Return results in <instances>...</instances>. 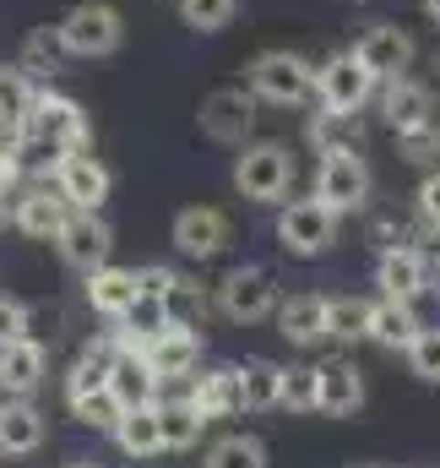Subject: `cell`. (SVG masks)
Here are the masks:
<instances>
[{"label": "cell", "instance_id": "40", "mask_svg": "<svg viewBox=\"0 0 440 468\" xmlns=\"http://www.w3.org/2000/svg\"><path fill=\"white\" fill-rule=\"evenodd\" d=\"M419 213H424L430 229H440V175H430V180L419 186Z\"/></svg>", "mask_w": 440, "mask_h": 468}, {"label": "cell", "instance_id": "7", "mask_svg": "<svg viewBox=\"0 0 440 468\" xmlns=\"http://www.w3.org/2000/svg\"><path fill=\"white\" fill-rule=\"evenodd\" d=\"M278 239L288 256H321L337 245V213H331L321 197H305V202H288L278 213Z\"/></svg>", "mask_w": 440, "mask_h": 468}, {"label": "cell", "instance_id": "27", "mask_svg": "<svg viewBox=\"0 0 440 468\" xmlns=\"http://www.w3.org/2000/svg\"><path fill=\"white\" fill-rule=\"evenodd\" d=\"M239 392H245V409H250V414L278 409V398H283V365H272V359H245V365H239Z\"/></svg>", "mask_w": 440, "mask_h": 468}, {"label": "cell", "instance_id": "11", "mask_svg": "<svg viewBox=\"0 0 440 468\" xmlns=\"http://www.w3.org/2000/svg\"><path fill=\"white\" fill-rule=\"evenodd\" d=\"M353 55H359V66H364L375 82H392V77H403V71L414 66V38H408L397 22H375V27L353 44Z\"/></svg>", "mask_w": 440, "mask_h": 468}, {"label": "cell", "instance_id": "33", "mask_svg": "<svg viewBox=\"0 0 440 468\" xmlns=\"http://www.w3.org/2000/svg\"><path fill=\"white\" fill-rule=\"evenodd\" d=\"M207 468H267V447L256 436H223L207 452Z\"/></svg>", "mask_w": 440, "mask_h": 468}, {"label": "cell", "instance_id": "30", "mask_svg": "<svg viewBox=\"0 0 440 468\" xmlns=\"http://www.w3.org/2000/svg\"><path fill=\"white\" fill-rule=\"evenodd\" d=\"M370 316H375V300L337 294V300H327V338H337V344H359V338H370Z\"/></svg>", "mask_w": 440, "mask_h": 468}, {"label": "cell", "instance_id": "16", "mask_svg": "<svg viewBox=\"0 0 440 468\" xmlns=\"http://www.w3.org/2000/svg\"><path fill=\"white\" fill-rule=\"evenodd\" d=\"M375 278L392 300H419V294H430V256L414 250V245H386Z\"/></svg>", "mask_w": 440, "mask_h": 468}, {"label": "cell", "instance_id": "20", "mask_svg": "<svg viewBox=\"0 0 440 468\" xmlns=\"http://www.w3.org/2000/svg\"><path fill=\"white\" fill-rule=\"evenodd\" d=\"M316 370H321V414L348 420V414L364 409V376H359L353 359H321Z\"/></svg>", "mask_w": 440, "mask_h": 468}, {"label": "cell", "instance_id": "21", "mask_svg": "<svg viewBox=\"0 0 440 468\" xmlns=\"http://www.w3.org/2000/svg\"><path fill=\"white\" fill-rule=\"evenodd\" d=\"M185 398L202 409V420H223V414L245 409V392H239V365H213V370L191 376V392H185Z\"/></svg>", "mask_w": 440, "mask_h": 468}, {"label": "cell", "instance_id": "24", "mask_svg": "<svg viewBox=\"0 0 440 468\" xmlns=\"http://www.w3.org/2000/svg\"><path fill=\"white\" fill-rule=\"evenodd\" d=\"M136 272H125V267H99L93 278H88V305L99 311V316H110V322H125V311L136 305Z\"/></svg>", "mask_w": 440, "mask_h": 468}, {"label": "cell", "instance_id": "19", "mask_svg": "<svg viewBox=\"0 0 440 468\" xmlns=\"http://www.w3.org/2000/svg\"><path fill=\"white\" fill-rule=\"evenodd\" d=\"M174 245L191 261H207V256H218L223 245H228V218H223L218 207H185L174 218Z\"/></svg>", "mask_w": 440, "mask_h": 468}, {"label": "cell", "instance_id": "17", "mask_svg": "<svg viewBox=\"0 0 440 468\" xmlns=\"http://www.w3.org/2000/svg\"><path fill=\"white\" fill-rule=\"evenodd\" d=\"M141 354H147V365H152L158 376H191V370H196V359H202V333H196V327L169 322L163 333H152V338L141 344Z\"/></svg>", "mask_w": 440, "mask_h": 468}, {"label": "cell", "instance_id": "18", "mask_svg": "<svg viewBox=\"0 0 440 468\" xmlns=\"http://www.w3.org/2000/svg\"><path fill=\"white\" fill-rule=\"evenodd\" d=\"M158 370L147 365V354L141 349H120L110 365V392L125 403V409H147V403H158Z\"/></svg>", "mask_w": 440, "mask_h": 468}, {"label": "cell", "instance_id": "15", "mask_svg": "<svg viewBox=\"0 0 440 468\" xmlns=\"http://www.w3.org/2000/svg\"><path fill=\"white\" fill-rule=\"evenodd\" d=\"M381 115L397 136L419 131V125H435V93L424 82H414V77H392L386 93H381Z\"/></svg>", "mask_w": 440, "mask_h": 468}, {"label": "cell", "instance_id": "34", "mask_svg": "<svg viewBox=\"0 0 440 468\" xmlns=\"http://www.w3.org/2000/svg\"><path fill=\"white\" fill-rule=\"evenodd\" d=\"M60 33H49V27H38V33H27V44H22V71L27 77H44V71H60Z\"/></svg>", "mask_w": 440, "mask_h": 468}, {"label": "cell", "instance_id": "42", "mask_svg": "<svg viewBox=\"0 0 440 468\" xmlns=\"http://www.w3.org/2000/svg\"><path fill=\"white\" fill-rule=\"evenodd\" d=\"M0 224H5V191H0Z\"/></svg>", "mask_w": 440, "mask_h": 468}, {"label": "cell", "instance_id": "13", "mask_svg": "<svg viewBox=\"0 0 440 468\" xmlns=\"http://www.w3.org/2000/svg\"><path fill=\"white\" fill-rule=\"evenodd\" d=\"M44 370H49V349L38 338L0 344V392L5 398H33L44 387Z\"/></svg>", "mask_w": 440, "mask_h": 468}, {"label": "cell", "instance_id": "37", "mask_svg": "<svg viewBox=\"0 0 440 468\" xmlns=\"http://www.w3.org/2000/svg\"><path fill=\"white\" fill-rule=\"evenodd\" d=\"M408 365H414V376L440 381V327H424V333L408 344Z\"/></svg>", "mask_w": 440, "mask_h": 468}, {"label": "cell", "instance_id": "22", "mask_svg": "<svg viewBox=\"0 0 440 468\" xmlns=\"http://www.w3.org/2000/svg\"><path fill=\"white\" fill-rule=\"evenodd\" d=\"M44 447V414L27 398H5L0 403V452L5 458H27Z\"/></svg>", "mask_w": 440, "mask_h": 468}, {"label": "cell", "instance_id": "2", "mask_svg": "<svg viewBox=\"0 0 440 468\" xmlns=\"http://www.w3.org/2000/svg\"><path fill=\"white\" fill-rule=\"evenodd\" d=\"M250 93L261 104H278V110H299L310 93H316V71L305 55L294 49H267L250 60Z\"/></svg>", "mask_w": 440, "mask_h": 468}, {"label": "cell", "instance_id": "12", "mask_svg": "<svg viewBox=\"0 0 440 468\" xmlns=\"http://www.w3.org/2000/svg\"><path fill=\"white\" fill-rule=\"evenodd\" d=\"M55 186L66 191V202H71L77 213H99V207H104V197H110V169H104L88 147H77V153H66V158H60Z\"/></svg>", "mask_w": 440, "mask_h": 468}, {"label": "cell", "instance_id": "14", "mask_svg": "<svg viewBox=\"0 0 440 468\" xmlns=\"http://www.w3.org/2000/svg\"><path fill=\"white\" fill-rule=\"evenodd\" d=\"M77 207L66 202V191L60 186H27L22 191V202L11 207V218H16V229L33 234V239H55V234L66 229V218H71Z\"/></svg>", "mask_w": 440, "mask_h": 468}, {"label": "cell", "instance_id": "43", "mask_svg": "<svg viewBox=\"0 0 440 468\" xmlns=\"http://www.w3.org/2000/svg\"><path fill=\"white\" fill-rule=\"evenodd\" d=\"M66 468H99V463H66Z\"/></svg>", "mask_w": 440, "mask_h": 468}, {"label": "cell", "instance_id": "6", "mask_svg": "<svg viewBox=\"0 0 440 468\" xmlns=\"http://www.w3.org/2000/svg\"><path fill=\"white\" fill-rule=\"evenodd\" d=\"M213 300H218L223 316H228V322H239V327L278 316V283H272V272H267V267H234Z\"/></svg>", "mask_w": 440, "mask_h": 468}, {"label": "cell", "instance_id": "31", "mask_svg": "<svg viewBox=\"0 0 440 468\" xmlns=\"http://www.w3.org/2000/svg\"><path fill=\"white\" fill-rule=\"evenodd\" d=\"M278 403L294 409V414L321 409V370L316 365H283V398Z\"/></svg>", "mask_w": 440, "mask_h": 468}, {"label": "cell", "instance_id": "44", "mask_svg": "<svg viewBox=\"0 0 440 468\" xmlns=\"http://www.w3.org/2000/svg\"><path fill=\"white\" fill-rule=\"evenodd\" d=\"M435 256H440V229H435Z\"/></svg>", "mask_w": 440, "mask_h": 468}, {"label": "cell", "instance_id": "41", "mask_svg": "<svg viewBox=\"0 0 440 468\" xmlns=\"http://www.w3.org/2000/svg\"><path fill=\"white\" fill-rule=\"evenodd\" d=\"M424 16H430V22L440 27V0H424Z\"/></svg>", "mask_w": 440, "mask_h": 468}, {"label": "cell", "instance_id": "1", "mask_svg": "<svg viewBox=\"0 0 440 468\" xmlns=\"http://www.w3.org/2000/svg\"><path fill=\"white\" fill-rule=\"evenodd\" d=\"M55 33H60V49H66V55H77V60H104V55H114V49L125 44V16L114 11L110 0H82V5H71V11L55 22Z\"/></svg>", "mask_w": 440, "mask_h": 468}, {"label": "cell", "instance_id": "32", "mask_svg": "<svg viewBox=\"0 0 440 468\" xmlns=\"http://www.w3.org/2000/svg\"><path fill=\"white\" fill-rule=\"evenodd\" d=\"M71 414H77L82 425H93V431H110V436H114V425L125 420V403L114 398L110 387H93V392L71 398Z\"/></svg>", "mask_w": 440, "mask_h": 468}, {"label": "cell", "instance_id": "35", "mask_svg": "<svg viewBox=\"0 0 440 468\" xmlns=\"http://www.w3.org/2000/svg\"><path fill=\"white\" fill-rule=\"evenodd\" d=\"M33 93H38V88H33V77H27L22 66H11V71L0 66V115L5 120H27Z\"/></svg>", "mask_w": 440, "mask_h": 468}, {"label": "cell", "instance_id": "28", "mask_svg": "<svg viewBox=\"0 0 440 468\" xmlns=\"http://www.w3.org/2000/svg\"><path fill=\"white\" fill-rule=\"evenodd\" d=\"M202 409L191 403V398H180V403H158V431H163V452H185V447H196L202 441Z\"/></svg>", "mask_w": 440, "mask_h": 468}, {"label": "cell", "instance_id": "4", "mask_svg": "<svg viewBox=\"0 0 440 468\" xmlns=\"http://www.w3.org/2000/svg\"><path fill=\"white\" fill-rule=\"evenodd\" d=\"M22 131H27L33 142L60 147V153L88 147V115H82V104L66 99V93H49V88L33 93V110H27V120H22Z\"/></svg>", "mask_w": 440, "mask_h": 468}, {"label": "cell", "instance_id": "5", "mask_svg": "<svg viewBox=\"0 0 440 468\" xmlns=\"http://www.w3.org/2000/svg\"><path fill=\"white\" fill-rule=\"evenodd\" d=\"M316 197L327 202L331 213H359L370 202V164L353 153V147H327L321 153V169H316Z\"/></svg>", "mask_w": 440, "mask_h": 468}, {"label": "cell", "instance_id": "23", "mask_svg": "<svg viewBox=\"0 0 440 468\" xmlns=\"http://www.w3.org/2000/svg\"><path fill=\"white\" fill-rule=\"evenodd\" d=\"M278 333L294 344V349H310L327 338V300L321 294H294L278 305Z\"/></svg>", "mask_w": 440, "mask_h": 468}, {"label": "cell", "instance_id": "29", "mask_svg": "<svg viewBox=\"0 0 440 468\" xmlns=\"http://www.w3.org/2000/svg\"><path fill=\"white\" fill-rule=\"evenodd\" d=\"M213 305H218V300L207 294V283H196V278H180V272H174V283H169V294H163L169 322H180V327H202Z\"/></svg>", "mask_w": 440, "mask_h": 468}, {"label": "cell", "instance_id": "38", "mask_svg": "<svg viewBox=\"0 0 440 468\" xmlns=\"http://www.w3.org/2000/svg\"><path fill=\"white\" fill-rule=\"evenodd\" d=\"M11 338H27V311L0 294V344H11Z\"/></svg>", "mask_w": 440, "mask_h": 468}, {"label": "cell", "instance_id": "39", "mask_svg": "<svg viewBox=\"0 0 440 468\" xmlns=\"http://www.w3.org/2000/svg\"><path fill=\"white\" fill-rule=\"evenodd\" d=\"M169 283H174V272H169V267H141V272H136V289H141V294H152V300H163V294H169Z\"/></svg>", "mask_w": 440, "mask_h": 468}, {"label": "cell", "instance_id": "10", "mask_svg": "<svg viewBox=\"0 0 440 468\" xmlns=\"http://www.w3.org/2000/svg\"><path fill=\"white\" fill-rule=\"evenodd\" d=\"M55 245H60V261H66L71 272L93 278L99 267H110L114 234H110V224H104L99 213H71V218H66V229L55 234Z\"/></svg>", "mask_w": 440, "mask_h": 468}, {"label": "cell", "instance_id": "25", "mask_svg": "<svg viewBox=\"0 0 440 468\" xmlns=\"http://www.w3.org/2000/svg\"><path fill=\"white\" fill-rule=\"evenodd\" d=\"M424 327H419V316H414V300H375V316H370V338L375 344H386V349H403L408 354V344L419 338Z\"/></svg>", "mask_w": 440, "mask_h": 468}, {"label": "cell", "instance_id": "3", "mask_svg": "<svg viewBox=\"0 0 440 468\" xmlns=\"http://www.w3.org/2000/svg\"><path fill=\"white\" fill-rule=\"evenodd\" d=\"M234 186L250 202H283L294 191V147L283 142H245L234 158Z\"/></svg>", "mask_w": 440, "mask_h": 468}, {"label": "cell", "instance_id": "36", "mask_svg": "<svg viewBox=\"0 0 440 468\" xmlns=\"http://www.w3.org/2000/svg\"><path fill=\"white\" fill-rule=\"evenodd\" d=\"M234 11H239V0H180L185 27H196V33H223L234 22Z\"/></svg>", "mask_w": 440, "mask_h": 468}, {"label": "cell", "instance_id": "26", "mask_svg": "<svg viewBox=\"0 0 440 468\" xmlns=\"http://www.w3.org/2000/svg\"><path fill=\"white\" fill-rule=\"evenodd\" d=\"M114 441L125 458H158L163 452V431H158V403L147 409H125V420L114 425Z\"/></svg>", "mask_w": 440, "mask_h": 468}, {"label": "cell", "instance_id": "8", "mask_svg": "<svg viewBox=\"0 0 440 468\" xmlns=\"http://www.w3.org/2000/svg\"><path fill=\"white\" fill-rule=\"evenodd\" d=\"M256 93L250 88H218V93H207L202 99V136L207 142H218V147H245L250 142V131H256Z\"/></svg>", "mask_w": 440, "mask_h": 468}, {"label": "cell", "instance_id": "9", "mask_svg": "<svg viewBox=\"0 0 440 468\" xmlns=\"http://www.w3.org/2000/svg\"><path fill=\"white\" fill-rule=\"evenodd\" d=\"M370 93H375V77L359 66V55L348 49V55H331L327 66H316V99L327 104V115H359L364 104H370Z\"/></svg>", "mask_w": 440, "mask_h": 468}]
</instances>
